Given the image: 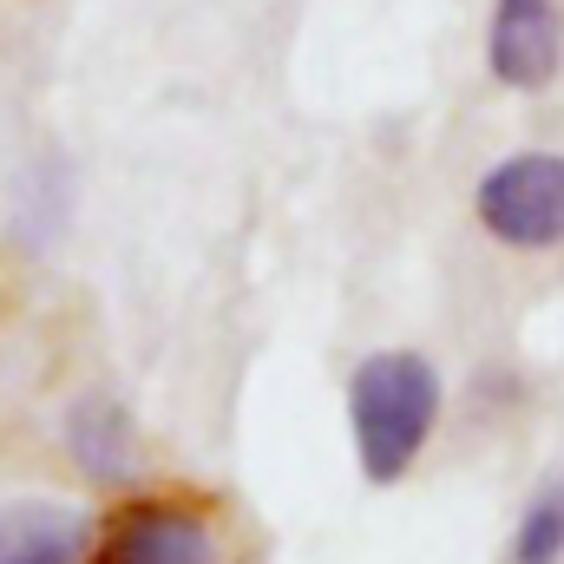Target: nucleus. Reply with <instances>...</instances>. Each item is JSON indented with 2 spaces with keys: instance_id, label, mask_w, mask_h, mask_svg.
<instances>
[{
  "instance_id": "f257e3e1",
  "label": "nucleus",
  "mask_w": 564,
  "mask_h": 564,
  "mask_svg": "<svg viewBox=\"0 0 564 564\" xmlns=\"http://www.w3.org/2000/svg\"><path fill=\"white\" fill-rule=\"evenodd\" d=\"M446 388L440 368L421 348H375L348 375V433H355V466L368 486H394L421 466L426 440L440 426Z\"/></svg>"
},
{
  "instance_id": "f03ea898",
  "label": "nucleus",
  "mask_w": 564,
  "mask_h": 564,
  "mask_svg": "<svg viewBox=\"0 0 564 564\" xmlns=\"http://www.w3.org/2000/svg\"><path fill=\"white\" fill-rule=\"evenodd\" d=\"M473 217L519 257L564 250V151H506L473 184Z\"/></svg>"
},
{
  "instance_id": "7ed1b4c3",
  "label": "nucleus",
  "mask_w": 564,
  "mask_h": 564,
  "mask_svg": "<svg viewBox=\"0 0 564 564\" xmlns=\"http://www.w3.org/2000/svg\"><path fill=\"white\" fill-rule=\"evenodd\" d=\"M564 66L558 0H492L486 13V73L506 93H545Z\"/></svg>"
},
{
  "instance_id": "20e7f679",
  "label": "nucleus",
  "mask_w": 564,
  "mask_h": 564,
  "mask_svg": "<svg viewBox=\"0 0 564 564\" xmlns=\"http://www.w3.org/2000/svg\"><path fill=\"white\" fill-rule=\"evenodd\" d=\"M106 564H224V545H217L204 512L171 506V499H144L112 519Z\"/></svg>"
},
{
  "instance_id": "39448f33",
  "label": "nucleus",
  "mask_w": 564,
  "mask_h": 564,
  "mask_svg": "<svg viewBox=\"0 0 564 564\" xmlns=\"http://www.w3.org/2000/svg\"><path fill=\"white\" fill-rule=\"evenodd\" d=\"M66 453H73V466L93 473V479H132V466H139V433H132V421H126L119 401L86 394V401L66 414Z\"/></svg>"
},
{
  "instance_id": "423d86ee",
  "label": "nucleus",
  "mask_w": 564,
  "mask_h": 564,
  "mask_svg": "<svg viewBox=\"0 0 564 564\" xmlns=\"http://www.w3.org/2000/svg\"><path fill=\"white\" fill-rule=\"evenodd\" d=\"M86 519L59 506H7L0 512V564H79Z\"/></svg>"
},
{
  "instance_id": "0eeeda50",
  "label": "nucleus",
  "mask_w": 564,
  "mask_h": 564,
  "mask_svg": "<svg viewBox=\"0 0 564 564\" xmlns=\"http://www.w3.org/2000/svg\"><path fill=\"white\" fill-rule=\"evenodd\" d=\"M564 558V479L539 486L532 506L519 512V532H512V564H558Z\"/></svg>"
}]
</instances>
